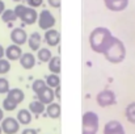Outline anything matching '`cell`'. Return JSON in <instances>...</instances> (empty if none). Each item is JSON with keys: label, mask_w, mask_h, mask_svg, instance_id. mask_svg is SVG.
<instances>
[{"label": "cell", "mask_w": 135, "mask_h": 134, "mask_svg": "<svg viewBox=\"0 0 135 134\" xmlns=\"http://www.w3.org/2000/svg\"><path fill=\"white\" fill-rule=\"evenodd\" d=\"M7 97L11 99L12 101H15V103L18 105V104H21V103L24 101V99H25V93H24L22 89H20V88H12V89L8 91Z\"/></svg>", "instance_id": "obj_16"}, {"label": "cell", "mask_w": 135, "mask_h": 134, "mask_svg": "<svg viewBox=\"0 0 135 134\" xmlns=\"http://www.w3.org/2000/svg\"><path fill=\"white\" fill-rule=\"evenodd\" d=\"M47 86L46 84V82L44 79H36L34 82H33V84H32V89H33V92L34 93H38L41 89H44Z\"/></svg>", "instance_id": "obj_25"}, {"label": "cell", "mask_w": 135, "mask_h": 134, "mask_svg": "<svg viewBox=\"0 0 135 134\" xmlns=\"http://www.w3.org/2000/svg\"><path fill=\"white\" fill-rule=\"evenodd\" d=\"M11 41L18 46H22L28 42V34L22 28H15L11 32Z\"/></svg>", "instance_id": "obj_9"}, {"label": "cell", "mask_w": 135, "mask_h": 134, "mask_svg": "<svg viewBox=\"0 0 135 134\" xmlns=\"http://www.w3.org/2000/svg\"><path fill=\"white\" fill-rule=\"evenodd\" d=\"M125 114H126V118H127L129 122L135 124V101L134 103H130V104L126 107Z\"/></svg>", "instance_id": "obj_24"}, {"label": "cell", "mask_w": 135, "mask_h": 134, "mask_svg": "<svg viewBox=\"0 0 135 134\" xmlns=\"http://www.w3.org/2000/svg\"><path fill=\"white\" fill-rule=\"evenodd\" d=\"M81 125H83L81 134H97L98 126H100L98 114L92 110L85 112L81 117Z\"/></svg>", "instance_id": "obj_3"}, {"label": "cell", "mask_w": 135, "mask_h": 134, "mask_svg": "<svg viewBox=\"0 0 135 134\" xmlns=\"http://www.w3.org/2000/svg\"><path fill=\"white\" fill-rule=\"evenodd\" d=\"M22 53L24 51H22L21 46H18V45H16V44L9 45L5 49V57H7L8 61H18L21 58Z\"/></svg>", "instance_id": "obj_12"}, {"label": "cell", "mask_w": 135, "mask_h": 134, "mask_svg": "<svg viewBox=\"0 0 135 134\" xmlns=\"http://www.w3.org/2000/svg\"><path fill=\"white\" fill-rule=\"evenodd\" d=\"M54 95H55V99L60 100V86L56 87V88H54Z\"/></svg>", "instance_id": "obj_32"}, {"label": "cell", "mask_w": 135, "mask_h": 134, "mask_svg": "<svg viewBox=\"0 0 135 134\" xmlns=\"http://www.w3.org/2000/svg\"><path fill=\"white\" fill-rule=\"evenodd\" d=\"M16 118L20 122V125H29L32 122L33 116H32V113H30L29 109H20L17 112V117Z\"/></svg>", "instance_id": "obj_17"}, {"label": "cell", "mask_w": 135, "mask_h": 134, "mask_svg": "<svg viewBox=\"0 0 135 134\" xmlns=\"http://www.w3.org/2000/svg\"><path fill=\"white\" fill-rule=\"evenodd\" d=\"M13 1H20V0H13Z\"/></svg>", "instance_id": "obj_37"}, {"label": "cell", "mask_w": 135, "mask_h": 134, "mask_svg": "<svg viewBox=\"0 0 135 134\" xmlns=\"http://www.w3.org/2000/svg\"><path fill=\"white\" fill-rule=\"evenodd\" d=\"M17 19H18V17H17L15 9H5V11L3 12V15H1V20H3L4 22H7V24L15 22Z\"/></svg>", "instance_id": "obj_22"}, {"label": "cell", "mask_w": 135, "mask_h": 134, "mask_svg": "<svg viewBox=\"0 0 135 134\" xmlns=\"http://www.w3.org/2000/svg\"><path fill=\"white\" fill-rule=\"evenodd\" d=\"M96 101L100 107L102 108H106V107H110V105H114L115 101H117V97H115V93L110 89H104L101 92H98L97 97H96Z\"/></svg>", "instance_id": "obj_5"}, {"label": "cell", "mask_w": 135, "mask_h": 134, "mask_svg": "<svg viewBox=\"0 0 135 134\" xmlns=\"http://www.w3.org/2000/svg\"><path fill=\"white\" fill-rule=\"evenodd\" d=\"M41 44H42V37L38 32H33L29 37H28V45L30 47V50L33 51H38L41 49Z\"/></svg>", "instance_id": "obj_15"}, {"label": "cell", "mask_w": 135, "mask_h": 134, "mask_svg": "<svg viewBox=\"0 0 135 134\" xmlns=\"http://www.w3.org/2000/svg\"><path fill=\"white\" fill-rule=\"evenodd\" d=\"M36 95H37V100H40V101L44 103L45 105L51 104V103L54 101V99H55L54 89L50 88V87H47V86H46L44 89H41L38 93H36Z\"/></svg>", "instance_id": "obj_10"}, {"label": "cell", "mask_w": 135, "mask_h": 134, "mask_svg": "<svg viewBox=\"0 0 135 134\" xmlns=\"http://www.w3.org/2000/svg\"><path fill=\"white\" fill-rule=\"evenodd\" d=\"M104 3L112 12H121L129 5V0H104Z\"/></svg>", "instance_id": "obj_13"}, {"label": "cell", "mask_w": 135, "mask_h": 134, "mask_svg": "<svg viewBox=\"0 0 135 134\" xmlns=\"http://www.w3.org/2000/svg\"><path fill=\"white\" fill-rule=\"evenodd\" d=\"M37 22H38V25H40V28H41L42 30H49V29L54 28V25H55L56 21H55L54 15H52L50 11L44 9V11H41V13L38 15Z\"/></svg>", "instance_id": "obj_6"}, {"label": "cell", "mask_w": 135, "mask_h": 134, "mask_svg": "<svg viewBox=\"0 0 135 134\" xmlns=\"http://www.w3.org/2000/svg\"><path fill=\"white\" fill-rule=\"evenodd\" d=\"M16 108H17V104H16L15 101H12L11 99L5 97V99L3 100V109H4V110L12 112V110H15Z\"/></svg>", "instance_id": "obj_26"}, {"label": "cell", "mask_w": 135, "mask_h": 134, "mask_svg": "<svg viewBox=\"0 0 135 134\" xmlns=\"http://www.w3.org/2000/svg\"><path fill=\"white\" fill-rule=\"evenodd\" d=\"M9 89H11V87H9V82H8V79L4 78V76H0V93H1V95L8 93Z\"/></svg>", "instance_id": "obj_28"}, {"label": "cell", "mask_w": 135, "mask_h": 134, "mask_svg": "<svg viewBox=\"0 0 135 134\" xmlns=\"http://www.w3.org/2000/svg\"><path fill=\"white\" fill-rule=\"evenodd\" d=\"M60 113H62V110H60L59 103H54L52 101L51 104H49L46 107V114L50 118H59L60 117Z\"/></svg>", "instance_id": "obj_18"}, {"label": "cell", "mask_w": 135, "mask_h": 134, "mask_svg": "<svg viewBox=\"0 0 135 134\" xmlns=\"http://www.w3.org/2000/svg\"><path fill=\"white\" fill-rule=\"evenodd\" d=\"M104 55L110 63H121L126 58V47L119 38L114 37L112 45L109 46V49Z\"/></svg>", "instance_id": "obj_2"}, {"label": "cell", "mask_w": 135, "mask_h": 134, "mask_svg": "<svg viewBox=\"0 0 135 134\" xmlns=\"http://www.w3.org/2000/svg\"><path fill=\"white\" fill-rule=\"evenodd\" d=\"M44 40L49 46L54 47V46H58L60 42V33L56 30V29H49L45 32V36H44Z\"/></svg>", "instance_id": "obj_11"}, {"label": "cell", "mask_w": 135, "mask_h": 134, "mask_svg": "<svg viewBox=\"0 0 135 134\" xmlns=\"http://www.w3.org/2000/svg\"><path fill=\"white\" fill-rule=\"evenodd\" d=\"M114 36L112 34V32L105 28V26H97L94 28L89 34V45L90 49L94 53L98 54H105L106 50L109 49V46L113 42Z\"/></svg>", "instance_id": "obj_1"}, {"label": "cell", "mask_w": 135, "mask_h": 134, "mask_svg": "<svg viewBox=\"0 0 135 134\" xmlns=\"http://www.w3.org/2000/svg\"><path fill=\"white\" fill-rule=\"evenodd\" d=\"M1 132H3V129H1V125H0V134H1Z\"/></svg>", "instance_id": "obj_36"}, {"label": "cell", "mask_w": 135, "mask_h": 134, "mask_svg": "<svg viewBox=\"0 0 135 134\" xmlns=\"http://www.w3.org/2000/svg\"><path fill=\"white\" fill-rule=\"evenodd\" d=\"M4 57H5V49L0 45V59H1V58H4Z\"/></svg>", "instance_id": "obj_34"}, {"label": "cell", "mask_w": 135, "mask_h": 134, "mask_svg": "<svg viewBox=\"0 0 135 134\" xmlns=\"http://www.w3.org/2000/svg\"><path fill=\"white\" fill-rule=\"evenodd\" d=\"M45 82L47 84V87H50L52 89L60 86V78H59L58 74H49L45 78Z\"/></svg>", "instance_id": "obj_21"}, {"label": "cell", "mask_w": 135, "mask_h": 134, "mask_svg": "<svg viewBox=\"0 0 135 134\" xmlns=\"http://www.w3.org/2000/svg\"><path fill=\"white\" fill-rule=\"evenodd\" d=\"M5 11V3L3 0H0V16L3 15V12Z\"/></svg>", "instance_id": "obj_33"}, {"label": "cell", "mask_w": 135, "mask_h": 134, "mask_svg": "<svg viewBox=\"0 0 135 134\" xmlns=\"http://www.w3.org/2000/svg\"><path fill=\"white\" fill-rule=\"evenodd\" d=\"M25 1H26V0H25Z\"/></svg>", "instance_id": "obj_38"}, {"label": "cell", "mask_w": 135, "mask_h": 134, "mask_svg": "<svg viewBox=\"0 0 135 134\" xmlns=\"http://www.w3.org/2000/svg\"><path fill=\"white\" fill-rule=\"evenodd\" d=\"M26 3H28L29 7H32V8H37V7L42 5L44 0H26Z\"/></svg>", "instance_id": "obj_29"}, {"label": "cell", "mask_w": 135, "mask_h": 134, "mask_svg": "<svg viewBox=\"0 0 135 134\" xmlns=\"http://www.w3.org/2000/svg\"><path fill=\"white\" fill-rule=\"evenodd\" d=\"M21 134H38V132H37L36 129L26 128V129H24V130H22V133H21Z\"/></svg>", "instance_id": "obj_31"}, {"label": "cell", "mask_w": 135, "mask_h": 134, "mask_svg": "<svg viewBox=\"0 0 135 134\" xmlns=\"http://www.w3.org/2000/svg\"><path fill=\"white\" fill-rule=\"evenodd\" d=\"M4 120V109L3 108H0V122Z\"/></svg>", "instance_id": "obj_35"}, {"label": "cell", "mask_w": 135, "mask_h": 134, "mask_svg": "<svg viewBox=\"0 0 135 134\" xmlns=\"http://www.w3.org/2000/svg\"><path fill=\"white\" fill-rule=\"evenodd\" d=\"M47 63H49V70H50L51 74H60L62 62H60V57H59V55L51 57V59H50Z\"/></svg>", "instance_id": "obj_19"}, {"label": "cell", "mask_w": 135, "mask_h": 134, "mask_svg": "<svg viewBox=\"0 0 135 134\" xmlns=\"http://www.w3.org/2000/svg\"><path fill=\"white\" fill-rule=\"evenodd\" d=\"M1 129L3 133L5 134H17V132L20 130V122L17 121V118L5 117L1 121Z\"/></svg>", "instance_id": "obj_7"}, {"label": "cell", "mask_w": 135, "mask_h": 134, "mask_svg": "<svg viewBox=\"0 0 135 134\" xmlns=\"http://www.w3.org/2000/svg\"><path fill=\"white\" fill-rule=\"evenodd\" d=\"M18 61H20L21 67L25 70H32L36 66V57L32 53H22V55Z\"/></svg>", "instance_id": "obj_14"}, {"label": "cell", "mask_w": 135, "mask_h": 134, "mask_svg": "<svg viewBox=\"0 0 135 134\" xmlns=\"http://www.w3.org/2000/svg\"><path fill=\"white\" fill-rule=\"evenodd\" d=\"M104 134H126L123 125L117 120H110L104 126Z\"/></svg>", "instance_id": "obj_8"}, {"label": "cell", "mask_w": 135, "mask_h": 134, "mask_svg": "<svg viewBox=\"0 0 135 134\" xmlns=\"http://www.w3.org/2000/svg\"><path fill=\"white\" fill-rule=\"evenodd\" d=\"M9 62H11V61L4 59V58L0 59V75L9 72V70H11V63H9Z\"/></svg>", "instance_id": "obj_27"}, {"label": "cell", "mask_w": 135, "mask_h": 134, "mask_svg": "<svg viewBox=\"0 0 135 134\" xmlns=\"http://www.w3.org/2000/svg\"><path fill=\"white\" fill-rule=\"evenodd\" d=\"M37 57H38L40 62L47 63V62H49V61L51 59L52 54H51L50 49H47V47H41V49L38 50V53H37Z\"/></svg>", "instance_id": "obj_23"}, {"label": "cell", "mask_w": 135, "mask_h": 134, "mask_svg": "<svg viewBox=\"0 0 135 134\" xmlns=\"http://www.w3.org/2000/svg\"><path fill=\"white\" fill-rule=\"evenodd\" d=\"M15 12H16L17 17L26 25H33L38 20V13H37L36 8H32L29 5L18 4V5H16Z\"/></svg>", "instance_id": "obj_4"}, {"label": "cell", "mask_w": 135, "mask_h": 134, "mask_svg": "<svg viewBox=\"0 0 135 134\" xmlns=\"http://www.w3.org/2000/svg\"><path fill=\"white\" fill-rule=\"evenodd\" d=\"M49 5L52 7V8H60V4H62V0H47Z\"/></svg>", "instance_id": "obj_30"}, {"label": "cell", "mask_w": 135, "mask_h": 134, "mask_svg": "<svg viewBox=\"0 0 135 134\" xmlns=\"http://www.w3.org/2000/svg\"><path fill=\"white\" fill-rule=\"evenodd\" d=\"M29 110L32 114H42L46 110V105L44 103H41L40 100H34L29 104Z\"/></svg>", "instance_id": "obj_20"}]
</instances>
